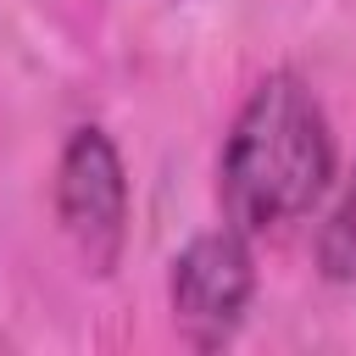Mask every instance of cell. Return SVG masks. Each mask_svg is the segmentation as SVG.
Wrapping results in <instances>:
<instances>
[{
  "label": "cell",
  "mask_w": 356,
  "mask_h": 356,
  "mask_svg": "<svg viewBox=\"0 0 356 356\" xmlns=\"http://www.w3.org/2000/svg\"><path fill=\"white\" fill-rule=\"evenodd\" d=\"M334 178H339V145L323 100L300 72L289 67L267 72L234 111V128L217 156L222 217L250 239L278 234L312 217L328 200Z\"/></svg>",
  "instance_id": "cell-1"
},
{
  "label": "cell",
  "mask_w": 356,
  "mask_h": 356,
  "mask_svg": "<svg viewBox=\"0 0 356 356\" xmlns=\"http://www.w3.org/2000/svg\"><path fill=\"white\" fill-rule=\"evenodd\" d=\"M50 200H56V222L67 245L78 250L83 273L111 278L128 250V167H122L117 139L100 122H83L67 134Z\"/></svg>",
  "instance_id": "cell-2"
},
{
  "label": "cell",
  "mask_w": 356,
  "mask_h": 356,
  "mask_svg": "<svg viewBox=\"0 0 356 356\" xmlns=\"http://www.w3.org/2000/svg\"><path fill=\"white\" fill-rule=\"evenodd\" d=\"M250 300H256V256L250 234H239L234 222L195 234L167 267V306L195 350L228 345L245 328Z\"/></svg>",
  "instance_id": "cell-3"
},
{
  "label": "cell",
  "mask_w": 356,
  "mask_h": 356,
  "mask_svg": "<svg viewBox=\"0 0 356 356\" xmlns=\"http://www.w3.org/2000/svg\"><path fill=\"white\" fill-rule=\"evenodd\" d=\"M323 267H328V278H356V178L345 184V195L323 228Z\"/></svg>",
  "instance_id": "cell-4"
}]
</instances>
